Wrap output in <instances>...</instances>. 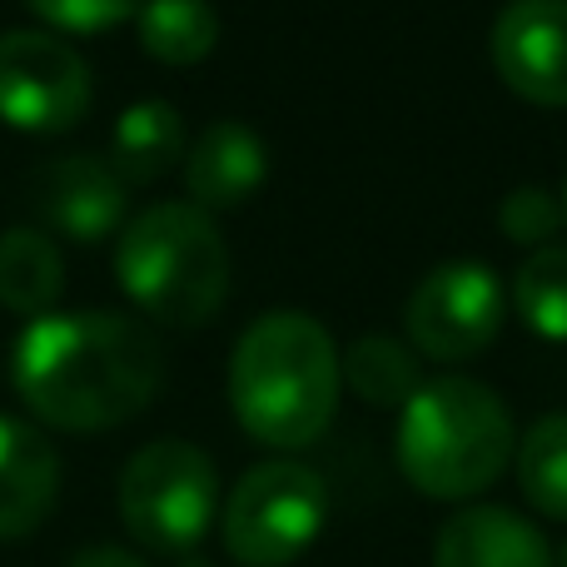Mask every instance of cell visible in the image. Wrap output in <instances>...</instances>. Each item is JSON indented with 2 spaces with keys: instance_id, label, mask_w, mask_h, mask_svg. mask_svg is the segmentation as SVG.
Wrapping results in <instances>:
<instances>
[{
  "instance_id": "obj_19",
  "label": "cell",
  "mask_w": 567,
  "mask_h": 567,
  "mask_svg": "<svg viewBox=\"0 0 567 567\" xmlns=\"http://www.w3.org/2000/svg\"><path fill=\"white\" fill-rule=\"evenodd\" d=\"M513 309L538 339L567 343V249H533L513 279Z\"/></svg>"
},
{
  "instance_id": "obj_4",
  "label": "cell",
  "mask_w": 567,
  "mask_h": 567,
  "mask_svg": "<svg viewBox=\"0 0 567 567\" xmlns=\"http://www.w3.org/2000/svg\"><path fill=\"white\" fill-rule=\"evenodd\" d=\"M115 279L155 323L199 329L225 309L229 245L199 205H150L120 229Z\"/></svg>"
},
{
  "instance_id": "obj_9",
  "label": "cell",
  "mask_w": 567,
  "mask_h": 567,
  "mask_svg": "<svg viewBox=\"0 0 567 567\" xmlns=\"http://www.w3.org/2000/svg\"><path fill=\"white\" fill-rule=\"evenodd\" d=\"M488 55L518 100L543 110L567 105V0H508L493 20Z\"/></svg>"
},
{
  "instance_id": "obj_21",
  "label": "cell",
  "mask_w": 567,
  "mask_h": 567,
  "mask_svg": "<svg viewBox=\"0 0 567 567\" xmlns=\"http://www.w3.org/2000/svg\"><path fill=\"white\" fill-rule=\"evenodd\" d=\"M35 10V20H45L50 30H75V35H100L115 30L125 20L140 16L145 0H25Z\"/></svg>"
},
{
  "instance_id": "obj_20",
  "label": "cell",
  "mask_w": 567,
  "mask_h": 567,
  "mask_svg": "<svg viewBox=\"0 0 567 567\" xmlns=\"http://www.w3.org/2000/svg\"><path fill=\"white\" fill-rule=\"evenodd\" d=\"M498 225L513 245L548 249V239L563 229V199L548 185H518L498 205Z\"/></svg>"
},
{
  "instance_id": "obj_25",
  "label": "cell",
  "mask_w": 567,
  "mask_h": 567,
  "mask_svg": "<svg viewBox=\"0 0 567 567\" xmlns=\"http://www.w3.org/2000/svg\"><path fill=\"white\" fill-rule=\"evenodd\" d=\"M563 219H567V195H563Z\"/></svg>"
},
{
  "instance_id": "obj_18",
  "label": "cell",
  "mask_w": 567,
  "mask_h": 567,
  "mask_svg": "<svg viewBox=\"0 0 567 567\" xmlns=\"http://www.w3.org/2000/svg\"><path fill=\"white\" fill-rule=\"evenodd\" d=\"M518 488L543 518L567 523V413H543L513 449Z\"/></svg>"
},
{
  "instance_id": "obj_16",
  "label": "cell",
  "mask_w": 567,
  "mask_h": 567,
  "mask_svg": "<svg viewBox=\"0 0 567 567\" xmlns=\"http://www.w3.org/2000/svg\"><path fill=\"white\" fill-rule=\"evenodd\" d=\"M339 379L363 403H373V409H403L423 389L419 353L409 349V339H393V333H363V339H353L339 359Z\"/></svg>"
},
{
  "instance_id": "obj_14",
  "label": "cell",
  "mask_w": 567,
  "mask_h": 567,
  "mask_svg": "<svg viewBox=\"0 0 567 567\" xmlns=\"http://www.w3.org/2000/svg\"><path fill=\"white\" fill-rule=\"evenodd\" d=\"M185 159V120L169 100H135L110 130V169L125 185H150Z\"/></svg>"
},
{
  "instance_id": "obj_17",
  "label": "cell",
  "mask_w": 567,
  "mask_h": 567,
  "mask_svg": "<svg viewBox=\"0 0 567 567\" xmlns=\"http://www.w3.org/2000/svg\"><path fill=\"white\" fill-rule=\"evenodd\" d=\"M140 45L159 65H199L219 45V16L209 0H145L135 16Z\"/></svg>"
},
{
  "instance_id": "obj_11",
  "label": "cell",
  "mask_w": 567,
  "mask_h": 567,
  "mask_svg": "<svg viewBox=\"0 0 567 567\" xmlns=\"http://www.w3.org/2000/svg\"><path fill=\"white\" fill-rule=\"evenodd\" d=\"M60 498V458L35 423L0 413V543L30 538Z\"/></svg>"
},
{
  "instance_id": "obj_24",
  "label": "cell",
  "mask_w": 567,
  "mask_h": 567,
  "mask_svg": "<svg viewBox=\"0 0 567 567\" xmlns=\"http://www.w3.org/2000/svg\"><path fill=\"white\" fill-rule=\"evenodd\" d=\"M185 567H209V563H185Z\"/></svg>"
},
{
  "instance_id": "obj_6",
  "label": "cell",
  "mask_w": 567,
  "mask_h": 567,
  "mask_svg": "<svg viewBox=\"0 0 567 567\" xmlns=\"http://www.w3.org/2000/svg\"><path fill=\"white\" fill-rule=\"evenodd\" d=\"M323 523H329V488L309 463L293 458L255 463L219 513L225 553L239 567H289L313 548Z\"/></svg>"
},
{
  "instance_id": "obj_1",
  "label": "cell",
  "mask_w": 567,
  "mask_h": 567,
  "mask_svg": "<svg viewBox=\"0 0 567 567\" xmlns=\"http://www.w3.org/2000/svg\"><path fill=\"white\" fill-rule=\"evenodd\" d=\"M10 383L45 429L105 433L155 403L165 353L125 313H45L16 339Z\"/></svg>"
},
{
  "instance_id": "obj_12",
  "label": "cell",
  "mask_w": 567,
  "mask_h": 567,
  "mask_svg": "<svg viewBox=\"0 0 567 567\" xmlns=\"http://www.w3.org/2000/svg\"><path fill=\"white\" fill-rule=\"evenodd\" d=\"M433 567H558V558L523 513L498 508V503H473L439 528Z\"/></svg>"
},
{
  "instance_id": "obj_13",
  "label": "cell",
  "mask_w": 567,
  "mask_h": 567,
  "mask_svg": "<svg viewBox=\"0 0 567 567\" xmlns=\"http://www.w3.org/2000/svg\"><path fill=\"white\" fill-rule=\"evenodd\" d=\"M265 179H269V150L239 120H219L185 150V185L205 215L255 199L265 189Z\"/></svg>"
},
{
  "instance_id": "obj_5",
  "label": "cell",
  "mask_w": 567,
  "mask_h": 567,
  "mask_svg": "<svg viewBox=\"0 0 567 567\" xmlns=\"http://www.w3.org/2000/svg\"><path fill=\"white\" fill-rule=\"evenodd\" d=\"M219 513V473L205 449L185 439H155L120 473V518L140 548L185 558L205 543Z\"/></svg>"
},
{
  "instance_id": "obj_2",
  "label": "cell",
  "mask_w": 567,
  "mask_h": 567,
  "mask_svg": "<svg viewBox=\"0 0 567 567\" xmlns=\"http://www.w3.org/2000/svg\"><path fill=\"white\" fill-rule=\"evenodd\" d=\"M339 349L329 329L299 309L255 319L229 359V409L265 449H309L339 413Z\"/></svg>"
},
{
  "instance_id": "obj_7",
  "label": "cell",
  "mask_w": 567,
  "mask_h": 567,
  "mask_svg": "<svg viewBox=\"0 0 567 567\" xmlns=\"http://www.w3.org/2000/svg\"><path fill=\"white\" fill-rule=\"evenodd\" d=\"M409 349L433 363H463L493 349L503 333V284L483 259H449L419 279L403 303Z\"/></svg>"
},
{
  "instance_id": "obj_10",
  "label": "cell",
  "mask_w": 567,
  "mask_h": 567,
  "mask_svg": "<svg viewBox=\"0 0 567 567\" xmlns=\"http://www.w3.org/2000/svg\"><path fill=\"white\" fill-rule=\"evenodd\" d=\"M35 209L55 235L100 245L125 229V179L100 155H60L35 169Z\"/></svg>"
},
{
  "instance_id": "obj_23",
  "label": "cell",
  "mask_w": 567,
  "mask_h": 567,
  "mask_svg": "<svg viewBox=\"0 0 567 567\" xmlns=\"http://www.w3.org/2000/svg\"><path fill=\"white\" fill-rule=\"evenodd\" d=\"M558 567H567V543H563V553H558Z\"/></svg>"
},
{
  "instance_id": "obj_8",
  "label": "cell",
  "mask_w": 567,
  "mask_h": 567,
  "mask_svg": "<svg viewBox=\"0 0 567 567\" xmlns=\"http://www.w3.org/2000/svg\"><path fill=\"white\" fill-rule=\"evenodd\" d=\"M90 65L45 30L0 35V120L25 135H60L90 110Z\"/></svg>"
},
{
  "instance_id": "obj_15",
  "label": "cell",
  "mask_w": 567,
  "mask_h": 567,
  "mask_svg": "<svg viewBox=\"0 0 567 567\" xmlns=\"http://www.w3.org/2000/svg\"><path fill=\"white\" fill-rule=\"evenodd\" d=\"M65 289V259L55 239L35 225H16L0 235V303L20 319H45Z\"/></svg>"
},
{
  "instance_id": "obj_3",
  "label": "cell",
  "mask_w": 567,
  "mask_h": 567,
  "mask_svg": "<svg viewBox=\"0 0 567 567\" xmlns=\"http://www.w3.org/2000/svg\"><path fill=\"white\" fill-rule=\"evenodd\" d=\"M399 468L423 498L463 503L503 478L518 449L513 413L488 383L429 379L399 409Z\"/></svg>"
},
{
  "instance_id": "obj_22",
  "label": "cell",
  "mask_w": 567,
  "mask_h": 567,
  "mask_svg": "<svg viewBox=\"0 0 567 567\" xmlns=\"http://www.w3.org/2000/svg\"><path fill=\"white\" fill-rule=\"evenodd\" d=\"M70 567H150V563H140L135 553H125V548H85Z\"/></svg>"
}]
</instances>
